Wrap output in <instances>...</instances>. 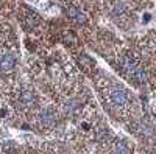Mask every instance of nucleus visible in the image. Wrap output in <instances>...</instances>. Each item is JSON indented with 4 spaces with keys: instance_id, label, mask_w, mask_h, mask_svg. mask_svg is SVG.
Listing matches in <instances>:
<instances>
[{
    "instance_id": "1",
    "label": "nucleus",
    "mask_w": 156,
    "mask_h": 154,
    "mask_svg": "<svg viewBox=\"0 0 156 154\" xmlns=\"http://www.w3.org/2000/svg\"><path fill=\"white\" fill-rule=\"evenodd\" d=\"M120 66L123 69V72L128 75L129 80H133L134 83H145V72L142 69L139 64L131 58V56H123L122 61H120Z\"/></svg>"
},
{
    "instance_id": "2",
    "label": "nucleus",
    "mask_w": 156,
    "mask_h": 154,
    "mask_svg": "<svg viewBox=\"0 0 156 154\" xmlns=\"http://www.w3.org/2000/svg\"><path fill=\"white\" fill-rule=\"evenodd\" d=\"M108 97H109L111 104L114 108H117V109H125V108L129 106V103H131L128 94L123 91L122 87H111L109 92H108Z\"/></svg>"
},
{
    "instance_id": "3",
    "label": "nucleus",
    "mask_w": 156,
    "mask_h": 154,
    "mask_svg": "<svg viewBox=\"0 0 156 154\" xmlns=\"http://www.w3.org/2000/svg\"><path fill=\"white\" fill-rule=\"evenodd\" d=\"M16 66V58L9 51H0V72L8 73L14 69Z\"/></svg>"
},
{
    "instance_id": "4",
    "label": "nucleus",
    "mask_w": 156,
    "mask_h": 154,
    "mask_svg": "<svg viewBox=\"0 0 156 154\" xmlns=\"http://www.w3.org/2000/svg\"><path fill=\"white\" fill-rule=\"evenodd\" d=\"M55 121H56V114L51 109H45L39 115V125L42 128H51L55 125Z\"/></svg>"
},
{
    "instance_id": "5",
    "label": "nucleus",
    "mask_w": 156,
    "mask_h": 154,
    "mask_svg": "<svg viewBox=\"0 0 156 154\" xmlns=\"http://www.w3.org/2000/svg\"><path fill=\"white\" fill-rule=\"evenodd\" d=\"M36 95L33 91H22L19 95V104L23 108H33L36 104Z\"/></svg>"
},
{
    "instance_id": "6",
    "label": "nucleus",
    "mask_w": 156,
    "mask_h": 154,
    "mask_svg": "<svg viewBox=\"0 0 156 154\" xmlns=\"http://www.w3.org/2000/svg\"><path fill=\"white\" fill-rule=\"evenodd\" d=\"M67 16H69L72 20H75L76 23H86V16H84V12L80 11L78 8H73V6L67 8Z\"/></svg>"
},
{
    "instance_id": "7",
    "label": "nucleus",
    "mask_w": 156,
    "mask_h": 154,
    "mask_svg": "<svg viewBox=\"0 0 156 154\" xmlns=\"http://www.w3.org/2000/svg\"><path fill=\"white\" fill-rule=\"evenodd\" d=\"M112 152L114 154H129V148H128V145L123 142V140H117L115 145H114Z\"/></svg>"
},
{
    "instance_id": "8",
    "label": "nucleus",
    "mask_w": 156,
    "mask_h": 154,
    "mask_svg": "<svg viewBox=\"0 0 156 154\" xmlns=\"http://www.w3.org/2000/svg\"><path fill=\"white\" fill-rule=\"evenodd\" d=\"M137 131L140 135H144V137H151L153 135V128L147 123H139L137 125Z\"/></svg>"
},
{
    "instance_id": "9",
    "label": "nucleus",
    "mask_w": 156,
    "mask_h": 154,
    "mask_svg": "<svg viewBox=\"0 0 156 154\" xmlns=\"http://www.w3.org/2000/svg\"><path fill=\"white\" fill-rule=\"evenodd\" d=\"M125 11H126L125 3H122V2H117V3H114V6H112V14H114V16H122Z\"/></svg>"
},
{
    "instance_id": "10",
    "label": "nucleus",
    "mask_w": 156,
    "mask_h": 154,
    "mask_svg": "<svg viewBox=\"0 0 156 154\" xmlns=\"http://www.w3.org/2000/svg\"><path fill=\"white\" fill-rule=\"evenodd\" d=\"M147 154H156V152H147Z\"/></svg>"
},
{
    "instance_id": "11",
    "label": "nucleus",
    "mask_w": 156,
    "mask_h": 154,
    "mask_svg": "<svg viewBox=\"0 0 156 154\" xmlns=\"http://www.w3.org/2000/svg\"><path fill=\"white\" fill-rule=\"evenodd\" d=\"M0 3H2V0H0Z\"/></svg>"
}]
</instances>
